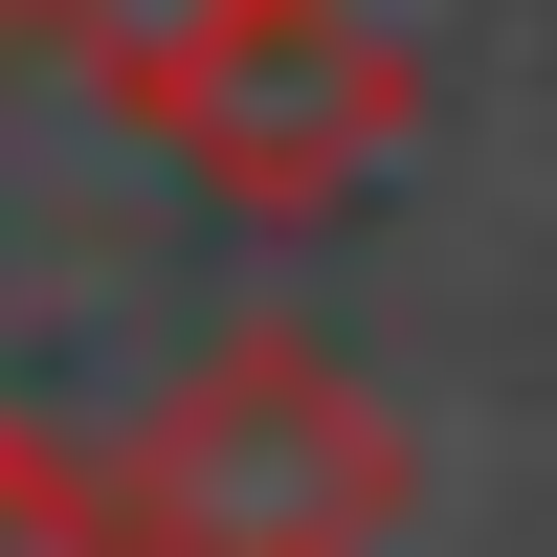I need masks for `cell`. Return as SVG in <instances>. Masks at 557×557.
<instances>
[{
    "label": "cell",
    "mask_w": 557,
    "mask_h": 557,
    "mask_svg": "<svg viewBox=\"0 0 557 557\" xmlns=\"http://www.w3.org/2000/svg\"><path fill=\"white\" fill-rule=\"evenodd\" d=\"M223 23H246V0H45V45H67V67H89V89H112V112H157V89H178V67H201V45H223Z\"/></svg>",
    "instance_id": "obj_3"
},
{
    "label": "cell",
    "mask_w": 557,
    "mask_h": 557,
    "mask_svg": "<svg viewBox=\"0 0 557 557\" xmlns=\"http://www.w3.org/2000/svg\"><path fill=\"white\" fill-rule=\"evenodd\" d=\"M424 446L335 335H201L89 446V557H380Z\"/></svg>",
    "instance_id": "obj_1"
},
{
    "label": "cell",
    "mask_w": 557,
    "mask_h": 557,
    "mask_svg": "<svg viewBox=\"0 0 557 557\" xmlns=\"http://www.w3.org/2000/svg\"><path fill=\"white\" fill-rule=\"evenodd\" d=\"M134 134H157L223 223H335V201H380V157L424 134V45H401L380 0H246Z\"/></svg>",
    "instance_id": "obj_2"
},
{
    "label": "cell",
    "mask_w": 557,
    "mask_h": 557,
    "mask_svg": "<svg viewBox=\"0 0 557 557\" xmlns=\"http://www.w3.org/2000/svg\"><path fill=\"white\" fill-rule=\"evenodd\" d=\"M0 45H45V0H0Z\"/></svg>",
    "instance_id": "obj_5"
},
{
    "label": "cell",
    "mask_w": 557,
    "mask_h": 557,
    "mask_svg": "<svg viewBox=\"0 0 557 557\" xmlns=\"http://www.w3.org/2000/svg\"><path fill=\"white\" fill-rule=\"evenodd\" d=\"M0 557H89V469L23 424V401H0Z\"/></svg>",
    "instance_id": "obj_4"
}]
</instances>
